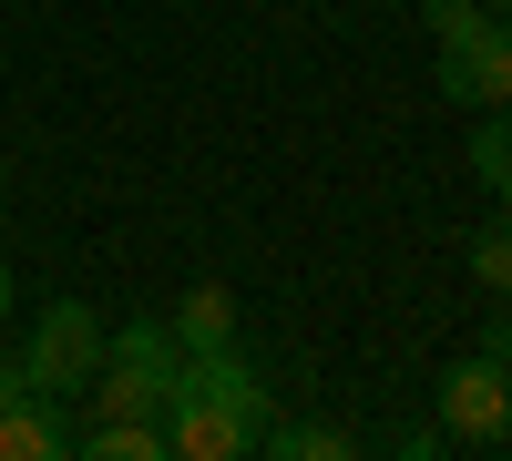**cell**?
<instances>
[{"instance_id": "4", "label": "cell", "mask_w": 512, "mask_h": 461, "mask_svg": "<svg viewBox=\"0 0 512 461\" xmlns=\"http://www.w3.org/2000/svg\"><path fill=\"white\" fill-rule=\"evenodd\" d=\"M164 451H175V461H246V451H256V431L236 421V410L175 390V400H164Z\"/></svg>"}, {"instance_id": "7", "label": "cell", "mask_w": 512, "mask_h": 461, "mask_svg": "<svg viewBox=\"0 0 512 461\" xmlns=\"http://www.w3.org/2000/svg\"><path fill=\"white\" fill-rule=\"evenodd\" d=\"M82 461H175V451H164V421H93Z\"/></svg>"}, {"instance_id": "14", "label": "cell", "mask_w": 512, "mask_h": 461, "mask_svg": "<svg viewBox=\"0 0 512 461\" xmlns=\"http://www.w3.org/2000/svg\"><path fill=\"white\" fill-rule=\"evenodd\" d=\"M0 308H11V257H0Z\"/></svg>"}, {"instance_id": "10", "label": "cell", "mask_w": 512, "mask_h": 461, "mask_svg": "<svg viewBox=\"0 0 512 461\" xmlns=\"http://www.w3.org/2000/svg\"><path fill=\"white\" fill-rule=\"evenodd\" d=\"M461 257H472V277L492 287V298H512V216H502V226H472V246H461Z\"/></svg>"}, {"instance_id": "15", "label": "cell", "mask_w": 512, "mask_h": 461, "mask_svg": "<svg viewBox=\"0 0 512 461\" xmlns=\"http://www.w3.org/2000/svg\"><path fill=\"white\" fill-rule=\"evenodd\" d=\"M482 11H492V21H512V0H482Z\"/></svg>"}, {"instance_id": "3", "label": "cell", "mask_w": 512, "mask_h": 461, "mask_svg": "<svg viewBox=\"0 0 512 461\" xmlns=\"http://www.w3.org/2000/svg\"><path fill=\"white\" fill-rule=\"evenodd\" d=\"M431 82L451 103H472V113H492V103H512V21H472V31H451L441 41V62H431Z\"/></svg>"}, {"instance_id": "8", "label": "cell", "mask_w": 512, "mask_h": 461, "mask_svg": "<svg viewBox=\"0 0 512 461\" xmlns=\"http://www.w3.org/2000/svg\"><path fill=\"white\" fill-rule=\"evenodd\" d=\"M472 175H482V195L512 205V103H492V113L472 123Z\"/></svg>"}, {"instance_id": "2", "label": "cell", "mask_w": 512, "mask_h": 461, "mask_svg": "<svg viewBox=\"0 0 512 461\" xmlns=\"http://www.w3.org/2000/svg\"><path fill=\"white\" fill-rule=\"evenodd\" d=\"M431 421H441V441H502L512 431V369L502 359H461V369H441V380H431Z\"/></svg>"}, {"instance_id": "1", "label": "cell", "mask_w": 512, "mask_h": 461, "mask_svg": "<svg viewBox=\"0 0 512 461\" xmlns=\"http://www.w3.org/2000/svg\"><path fill=\"white\" fill-rule=\"evenodd\" d=\"M21 359H31V380L52 390V400H82L103 380V359H113V328L82 308V298H52L31 318V339H21Z\"/></svg>"}, {"instance_id": "12", "label": "cell", "mask_w": 512, "mask_h": 461, "mask_svg": "<svg viewBox=\"0 0 512 461\" xmlns=\"http://www.w3.org/2000/svg\"><path fill=\"white\" fill-rule=\"evenodd\" d=\"M482 359H502V369H512V308H492V318H482Z\"/></svg>"}, {"instance_id": "5", "label": "cell", "mask_w": 512, "mask_h": 461, "mask_svg": "<svg viewBox=\"0 0 512 461\" xmlns=\"http://www.w3.org/2000/svg\"><path fill=\"white\" fill-rule=\"evenodd\" d=\"M62 451H82V421H72L52 390L0 400V461H62Z\"/></svg>"}, {"instance_id": "11", "label": "cell", "mask_w": 512, "mask_h": 461, "mask_svg": "<svg viewBox=\"0 0 512 461\" xmlns=\"http://www.w3.org/2000/svg\"><path fill=\"white\" fill-rule=\"evenodd\" d=\"M482 21V0H431V41H451V31H472Z\"/></svg>"}, {"instance_id": "13", "label": "cell", "mask_w": 512, "mask_h": 461, "mask_svg": "<svg viewBox=\"0 0 512 461\" xmlns=\"http://www.w3.org/2000/svg\"><path fill=\"white\" fill-rule=\"evenodd\" d=\"M21 390H41V380H31V359H0V400H21Z\"/></svg>"}, {"instance_id": "9", "label": "cell", "mask_w": 512, "mask_h": 461, "mask_svg": "<svg viewBox=\"0 0 512 461\" xmlns=\"http://www.w3.org/2000/svg\"><path fill=\"white\" fill-rule=\"evenodd\" d=\"M256 451H277V461H338V451H349V431H338V421H267V441H256Z\"/></svg>"}, {"instance_id": "6", "label": "cell", "mask_w": 512, "mask_h": 461, "mask_svg": "<svg viewBox=\"0 0 512 461\" xmlns=\"http://www.w3.org/2000/svg\"><path fill=\"white\" fill-rule=\"evenodd\" d=\"M164 318H175V349L195 359V349H236V318H246V308H236V287H226V277H195Z\"/></svg>"}]
</instances>
